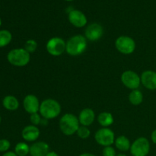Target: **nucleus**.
<instances>
[{"label": "nucleus", "mask_w": 156, "mask_h": 156, "mask_svg": "<svg viewBox=\"0 0 156 156\" xmlns=\"http://www.w3.org/2000/svg\"><path fill=\"white\" fill-rule=\"evenodd\" d=\"M78 118L82 126H88L95 120V114L91 108H85L81 111Z\"/></svg>", "instance_id": "nucleus-15"}, {"label": "nucleus", "mask_w": 156, "mask_h": 156, "mask_svg": "<svg viewBox=\"0 0 156 156\" xmlns=\"http://www.w3.org/2000/svg\"><path fill=\"white\" fill-rule=\"evenodd\" d=\"M79 127V118L73 114H66L59 120V129L66 136L76 133Z\"/></svg>", "instance_id": "nucleus-3"}, {"label": "nucleus", "mask_w": 156, "mask_h": 156, "mask_svg": "<svg viewBox=\"0 0 156 156\" xmlns=\"http://www.w3.org/2000/svg\"><path fill=\"white\" fill-rule=\"evenodd\" d=\"M40 114L47 120L57 117L61 113V106L57 101L54 99H46L41 103L39 110Z\"/></svg>", "instance_id": "nucleus-2"}, {"label": "nucleus", "mask_w": 156, "mask_h": 156, "mask_svg": "<svg viewBox=\"0 0 156 156\" xmlns=\"http://www.w3.org/2000/svg\"><path fill=\"white\" fill-rule=\"evenodd\" d=\"M141 83L143 86L149 90H156V72L146 70L142 73Z\"/></svg>", "instance_id": "nucleus-13"}, {"label": "nucleus", "mask_w": 156, "mask_h": 156, "mask_svg": "<svg viewBox=\"0 0 156 156\" xmlns=\"http://www.w3.org/2000/svg\"><path fill=\"white\" fill-rule=\"evenodd\" d=\"M129 150L133 156H146L150 151V143L145 137H140L131 144Z\"/></svg>", "instance_id": "nucleus-7"}, {"label": "nucleus", "mask_w": 156, "mask_h": 156, "mask_svg": "<svg viewBox=\"0 0 156 156\" xmlns=\"http://www.w3.org/2000/svg\"><path fill=\"white\" fill-rule=\"evenodd\" d=\"M2 105L5 109L9 111H16L19 107L18 100L12 95H8L4 98L2 101Z\"/></svg>", "instance_id": "nucleus-17"}, {"label": "nucleus", "mask_w": 156, "mask_h": 156, "mask_svg": "<svg viewBox=\"0 0 156 156\" xmlns=\"http://www.w3.org/2000/svg\"><path fill=\"white\" fill-rule=\"evenodd\" d=\"M114 143H115L116 148L121 152H126L130 149V142H129V139L125 136H120L117 137L115 140Z\"/></svg>", "instance_id": "nucleus-18"}, {"label": "nucleus", "mask_w": 156, "mask_h": 156, "mask_svg": "<svg viewBox=\"0 0 156 156\" xmlns=\"http://www.w3.org/2000/svg\"><path fill=\"white\" fill-rule=\"evenodd\" d=\"M12 39V35L7 30H0V47L7 46Z\"/></svg>", "instance_id": "nucleus-22"}, {"label": "nucleus", "mask_w": 156, "mask_h": 156, "mask_svg": "<svg viewBox=\"0 0 156 156\" xmlns=\"http://www.w3.org/2000/svg\"><path fill=\"white\" fill-rule=\"evenodd\" d=\"M129 101L133 105L137 106V105H141L143 101V93L138 89L132 90V91L129 94Z\"/></svg>", "instance_id": "nucleus-20"}, {"label": "nucleus", "mask_w": 156, "mask_h": 156, "mask_svg": "<svg viewBox=\"0 0 156 156\" xmlns=\"http://www.w3.org/2000/svg\"><path fill=\"white\" fill-rule=\"evenodd\" d=\"M48 144L45 142H36L30 146V155L31 156H46L49 152Z\"/></svg>", "instance_id": "nucleus-14"}, {"label": "nucleus", "mask_w": 156, "mask_h": 156, "mask_svg": "<svg viewBox=\"0 0 156 156\" xmlns=\"http://www.w3.org/2000/svg\"><path fill=\"white\" fill-rule=\"evenodd\" d=\"M66 1H73V0H66Z\"/></svg>", "instance_id": "nucleus-34"}, {"label": "nucleus", "mask_w": 156, "mask_h": 156, "mask_svg": "<svg viewBox=\"0 0 156 156\" xmlns=\"http://www.w3.org/2000/svg\"><path fill=\"white\" fill-rule=\"evenodd\" d=\"M10 142L7 140H0V152H6L10 148Z\"/></svg>", "instance_id": "nucleus-27"}, {"label": "nucleus", "mask_w": 156, "mask_h": 156, "mask_svg": "<svg viewBox=\"0 0 156 156\" xmlns=\"http://www.w3.org/2000/svg\"><path fill=\"white\" fill-rule=\"evenodd\" d=\"M2 156H18L15 154V152H7L4 154Z\"/></svg>", "instance_id": "nucleus-29"}, {"label": "nucleus", "mask_w": 156, "mask_h": 156, "mask_svg": "<svg viewBox=\"0 0 156 156\" xmlns=\"http://www.w3.org/2000/svg\"><path fill=\"white\" fill-rule=\"evenodd\" d=\"M121 82L125 87L131 90H135L140 87L141 78L136 72L126 70L121 75Z\"/></svg>", "instance_id": "nucleus-9"}, {"label": "nucleus", "mask_w": 156, "mask_h": 156, "mask_svg": "<svg viewBox=\"0 0 156 156\" xmlns=\"http://www.w3.org/2000/svg\"><path fill=\"white\" fill-rule=\"evenodd\" d=\"M94 140L102 146H111L115 142V135L111 129L103 127L98 129L94 134Z\"/></svg>", "instance_id": "nucleus-8"}, {"label": "nucleus", "mask_w": 156, "mask_h": 156, "mask_svg": "<svg viewBox=\"0 0 156 156\" xmlns=\"http://www.w3.org/2000/svg\"><path fill=\"white\" fill-rule=\"evenodd\" d=\"M23 106L26 112L33 114L39 111L41 104L36 96L34 94H28L23 101Z\"/></svg>", "instance_id": "nucleus-11"}, {"label": "nucleus", "mask_w": 156, "mask_h": 156, "mask_svg": "<svg viewBox=\"0 0 156 156\" xmlns=\"http://www.w3.org/2000/svg\"><path fill=\"white\" fill-rule=\"evenodd\" d=\"M15 152L18 156H26L30 152V147L25 143H19L15 146Z\"/></svg>", "instance_id": "nucleus-21"}, {"label": "nucleus", "mask_w": 156, "mask_h": 156, "mask_svg": "<svg viewBox=\"0 0 156 156\" xmlns=\"http://www.w3.org/2000/svg\"><path fill=\"white\" fill-rule=\"evenodd\" d=\"M1 24H2V21H1V18H0V26H1Z\"/></svg>", "instance_id": "nucleus-33"}, {"label": "nucleus", "mask_w": 156, "mask_h": 156, "mask_svg": "<svg viewBox=\"0 0 156 156\" xmlns=\"http://www.w3.org/2000/svg\"><path fill=\"white\" fill-rule=\"evenodd\" d=\"M8 61L15 66H24L30 62V53L24 48L14 49L11 50L7 56Z\"/></svg>", "instance_id": "nucleus-4"}, {"label": "nucleus", "mask_w": 156, "mask_h": 156, "mask_svg": "<svg viewBox=\"0 0 156 156\" xmlns=\"http://www.w3.org/2000/svg\"><path fill=\"white\" fill-rule=\"evenodd\" d=\"M30 122H31L32 124L34 126H37V125H39L41 123V114H37V113H35V114H30Z\"/></svg>", "instance_id": "nucleus-25"}, {"label": "nucleus", "mask_w": 156, "mask_h": 156, "mask_svg": "<svg viewBox=\"0 0 156 156\" xmlns=\"http://www.w3.org/2000/svg\"><path fill=\"white\" fill-rule=\"evenodd\" d=\"M87 47V41L85 37L81 34L73 36L66 42V51L73 56H79L85 52Z\"/></svg>", "instance_id": "nucleus-1"}, {"label": "nucleus", "mask_w": 156, "mask_h": 156, "mask_svg": "<svg viewBox=\"0 0 156 156\" xmlns=\"http://www.w3.org/2000/svg\"><path fill=\"white\" fill-rule=\"evenodd\" d=\"M116 156H126V155H125V154H123V153H119V154H117Z\"/></svg>", "instance_id": "nucleus-32"}, {"label": "nucleus", "mask_w": 156, "mask_h": 156, "mask_svg": "<svg viewBox=\"0 0 156 156\" xmlns=\"http://www.w3.org/2000/svg\"><path fill=\"white\" fill-rule=\"evenodd\" d=\"M66 43L62 38L55 37L47 41L46 48L51 56H59L66 51Z\"/></svg>", "instance_id": "nucleus-6"}, {"label": "nucleus", "mask_w": 156, "mask_h": 156, "mask_svg": "<svg viewBox=\"0 0 156 156\" xmlns=\"http://www.w3.org/2000/svg\"><path fill=\"white\" fill-rule=\"evenodd\" d=\"M151 139H152V141L155 144H156V129L152 133V135H151Z\"/></svg>", "instance_id": "nucleus-28"}, {"label": "nucleus", "mask_w": 156, "mask_h": 156, "mask_svg": "<svg viewBox=\"0 0 156 156\" xmlns=\"http://www.w3.org/2000/svg\"><path fill=\"white\" fill-rule=\"evenodd\" d=\"M98 121L103 127H108L114 123V117L109 112H102L98 116Z\"/></svg>", "instance_id": "nucleus-19"}, {"label": "nucleus", "mask_w": 156, "mask_h": 156, "mask_svg": "<svg viewBox=\"0 0 156 156\" xmlns=\"http://www.w3.org/2000/svg\"><path fill=\"white\" fill-rule=\"evenodd\" d=\"M104 34L103 27L100 24L93 23L85 28V37L90 41H98Z\"/></svg>", "instance_id": "nucleus-10"}, {"label": "nucleus", "mask_w": 156, "mask_h": 156, "mask_svg": "<svg viewBox=\"0 0 156 156\" xmlns=\"http://www.w3.org/2000/svg\"><path fill=\"white\" fill-rule=\"evenodd\" d=\"M46 156H59V155L55 152H49Z\"/></svg>", "instance_id": "nucleus-30"}, {"label": "nucleus", "mask_w": 156, "mask_h": 156, "mask_svg": "<svg viewBox=\"0 0 156 156\" xmlns=\"http://www.w3.org/2000/svg\"><path fill=\"white\" fill-rule=\"evenodd\" d=\"M37 44L36 41L34 40H27V41L24 44V50L28 52L29 53H34L35 50H37Z\"/></svg>", "instance_id": "nucleus-24"}, {"label": "nucleus", "mask_w": 156, "mask_h": 156, "mask_svg": "<svg viewBox=\"0 0 156 156\" xmlns=\"http://www.w3.org/2000/svg\"><path fill=\"white\" fill-rule=\"evenodd\" d=\"M115 47L120 53L129 55L133 53L136 50V42L129 36H120L115 41Z\"/></svg>", "instance_id": "nucleus-5"}, {"label": "nucleus", "mask_w": 156, "mask_h": 156, "mask_svg": "<svg viewBox=\"0 0 156 156\" xmlns=\"http://www.w3.org/2000/svg\"><path fill=\"white\" fill-rule=\"evenodd\" d=\"M102 155L103 156H116L115 149L112 147V146H106L104 148L103 152H102Z\"/></svg>", "instance_id": "nucleus-26"}, {"label": "nucleus", "mask_w": 156, "mask_h": 156, "mask_svg": "<svg viewBox=\"0 0 156 156\" xmlns=\"http://www.w3.org/2000/svg\"><path fill=\"white\" fill-rule=\"evenodd\" d=\"M155 72H156V71H155Z\"/></svg>", "instance_id": "nucleus-36"}, {"label": "nucleus", "mask_w": 156, "mask_h": 156, "mask_svg": "<svg viewBox=\"0 0 156 156\" xmlns=\"http://www.w3.org/2000/svg\"><path fill=\"white\" fill-rule=\"evenodd\" d=\"M23 139L27 142H34L39 138L40 130L36 126L29 125L23 129L21 133Z\"/></svg>", "instance_id": "nucleus-16"}, {"label": "nucleus", "mask_w": 156, "mask_h": 156, "mask_svg": "<svg viewBox=\"0 0 156 156\" xmlns=\"http://www.w3.org/2000/svg\"><path fill=\"white\" fill-rule=\"evenodd\" d=\"M76 134H77L79 138L82 139V140H85V139H88L90 136V135H91V131L88 129V126H81L78 129Z\"/></svg>", "instance_id": "nucleus-23"}, {"label": "nucleus", "mask_w": 156, "mask_h": 156, "mask_svg": "<svg viewBox=\"0 0 156 156\" xmlns=\"http://www.w3.org/2000/svg\"><path fill=\"white\" fill-rule=\"evenodd\" d=\"M69 21L76 27H83L87 24V18L85 14L79 10H72L69 13Z\"/></svg>", "instance_id": "nucleus-12"}, {"label": "nucleus", "mask_w": 156, "mask_h": 156, "mask_svg": "<svg viewBox=\"0 0 156 156\" xmlns=\"http://www.w3.org/2000/svg\"><path fill=\"white\" fill-rule=\"evenodd\" d=\"M0 123H1V117H0Z\"/></svg>", "instance_id": "nucleus-35"}, {"label": "nucleus", "mask_w": 156, "mask_h": 156, "mask_svg": "<svg viewBox=\"0 0 156 156\" xmlns=\"http://www.w3.org/2000/svg\"><path fill=\"white\" fill-rule=\"evenodd\" d=\"M79 156H96V155H94V154H91V153H88V152H87V153H83V154H81Z\"/></svg>", "instance_id": "nucleus-31"}]
</instances>
